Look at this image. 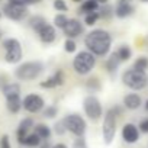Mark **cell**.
<instances>
[{
    "instance_id": "obj_1",
    "label": "cell",
    "mask_w": 148,
    "mask_h": 148,
    "mask_svg": "<svg viewBox=\"0 0 148 148\" xmlns=\"http://www.w3.org/2000/svg\"><path fill=\"white\" fill-rule=\"evenodd\" d=\"M84 45L96 57H106L112 47V35L105 29H93L84 36Z\"/></svg>"
},
{
    "instance_id": "obj_2",
    "label": "cell",
    "mask_w": 148,
    "mask_h": 148,
    "mask_svg": "<svg viewBox=\"0 0 148 148\" xmlns=\"http://www.w3.org/2000/svg\"><path fill=\"white\" fill-rule=\"evenodd\" d=\"M96 67V55L90 51H80L73 58V68L79 76H87Z\"/></svg>"
},
{
    "instance_id": "obj_3",
    "label": "cell",
    "mask_w": 148,
    "mask_h": 148,
    "mask_svg": "<svg viewBox=\"0 0 148 148\" xmlns=\"http://www.w3.org/2000/svg\"><path fill=\"white\" fill-rule=\"evenodd\" d=\"M44 68L45 67L41 61H26L15 70V76L21 82H31L41 76L44 73Z\"/></svg>"
},
{
    "instance_id": "obj_4",
    "label": "cell",
    "mask_w": 148,
    "mask_h": 148,
    "mask_svg": "<svg viewBox=\"0 0 148 148\" xmlns=\"http://www.w3.org/2000/svg\"><path fill=\"white\" fill-rule=\"evenodd\" d=\"M122 83L128 89L139 92V90H144L148 86V76L144 71H138L135 68H129V70H125L122 73Z\"/></svg>"
},
{
    "instance_id": "obj_5",
    "label": "cell",
    "mask_w": 148,
    "mask_h": 148,
    "mask_svg": "<svg viewBox=\"0 0 148 148\" xmlns=\"http://www.w3.org/2000/svg\"><path fill=\"white\" fill-rule=\"evenodd\" d=\"M116 119H118V113L113 110V108H110L103 119V125H102V135H103V141L109 145L112 144L115 135H116Z\"/></svg>"
},
{
    "instance_id": "obj_6",
    "label": "cell",
    "mask_w": 148,
    "mask_h": 148,
    "mask_svg": "<svg viewBox=\"0 0 148 148\" xmlns=\"http://www.w3.org/2000/svg\"><path fill=\"white\" fill-rule=\"evenodd\" d=\"M62 122H64L67 131L71 132L73 135H76V136H83L84 135L87 123L83 119V116H80L79 113H70V115L64 116Z\"/></svg>"
},
{
    "instance_id": "obj_7",
    "label": "cell",
    "mask_w": 148,
    "mask_h": 148,
    "mask_svg": "<svg viewBox=\"0 0 148 148\" xmlns=\"http://www.w3.org/2000/svg\"><path fill=\"white\" fill-rule=\"evenodd\" d=\"M83 110H84L86 116L90 121H93V122L99 121L102 118V115H103L102 103H100V100L95 95H89V96L84 97V100H83Z\"/></svg>"
},
{
    "instance_id": "obj_8",
    "label": "cell",
    "mask_w": 148,
    "mask_h": 148,
    "mask_svg": "<svg viewBox=\"0 0 148 148\" xmlns=\"http://www.w3.org/2000/svg\"><path fill=\"white\" fill-rule=\"evenodd\" d=\"M3 48L6 51V61L10 62V64H16L22 60V47H21V42L15 38H8L3 41Z\"/></svg>"
},
{
    "instance_id": "obj_9",
    "label": "cell",
    "mask_w": 148,
    "mask_h": 148,
    "mask_svg": "<svg viewBox=\"0 0 148 148\" xmlns=\"http://www.w3.org/2000/svg\"><path fill=\"white\" fill-rule=\"evenodd\" d=\"M23 109L29 113H38L45 108V100L42 96L36 95V93H31L28 96H25V99L22 100Z\"/></svg>"
},
{
    "instance_id": "obj_10",
    "label": "cell",
    "mask_w": 148,
    "mask_h": 148,
    "mask_svg": "<svg viewBox=\"0 0 148 148\" xmlns=\"http://www.w3.org/2000/svg\"><path fill=\"white\" fill-rule=\"evenodd\" d=\"M3 12H5V15H6L9 19H12V21H22V19H25V18L28 16V9H26V6H23V5H16V3H10V2L5 6Z\"/></svg>"
},
{
    "instance_id": "obj_11",
    "label": "cell",
    "mask_w": 148,
    "mask_h": 148,
    "mask_svg": "<svg viewBox=\"0 0 148 148\" xmlns=\"http://www.w3.org/2000/svg\"><path fill=\"white\" fill-rule=\"evenodd\" d=\"M64 83H65V73H64V70L58 68V70H55V71L51 74L47 80L41 82L39 86H41L42 89H55V87L62 86Z\"/></svg>"
},
{
    "instance_id": "obj_12",
    "label": "cell",
    "mask_w": 148,
    "mask_h": 148,
    "mask_svg": "<svg viewBox=\"0 0 148 148\" xmlns=\"http://www.w3.org/2000/svg\"><path fill=\"white\" fill-rule=\"evenodd\" d=\"M62 32H64V35H65L67 38L74 39V38L83 35V32H84V25H83L79 19H70L68 23H67V26L62 29Z\"/></svg>"
},
{
    "instance_id": "obj_13",
    "label": "cell",
    "mask_w": 148,
    "mask_h": 148,
    "mask_svg": "<svg viewBox=\"0 0 148 148\" xmlns=\"http://www.w3.org/2000/svg\"><path fill=\"white\" fill-rule=\"evenodd\" d=\"M38 36L39 39L44 42V44H52L55 39H57V31H55V26L51 25V23H45L42 28L38 29Z\"/></svg>"
},
{
    "instance_id": "obj_14",
    "label": "cell",
    "mask_w": 148,
    "mask_h": 148,
    "mask_svg": "<svg viewBox=\"0 0 148 148\" xmlns=\"http://www.w3.org/2000/svg\"><path fill=\"white\" fill-rule=\"evenodd\" d=\"M122 138L128 144H134L139 139V128L134 123H125L122 128Z\"/></svg>"
},
{
    "instance_id": "obj_15",
    "label": "cell",
    "mask_w": 148,
    "mask_h": 148,
    "mask_svg": "<svg viewBox=\"0 0 148 148\" xmlns=\"http://www.w3.org/2000/svg\"><path fill=\"white\" fill-rule=\"evenodd\" d=\"M122 103H123V108H126L129 110H136V109L141 108L142 99H141V96L138 93H128V95L123 96Z\"/></svg>"
},
{
    "instance_id": "obj_16",
    "label": "cell",
    "mask_w": 148,
    "mask_h": 148,
    "mask_svg": "<svg viewBox=\"0 0 148 148\" xmlns=\"http://www.w3.org/2000/svg\"><path fill=\"white\" fill-rule=\"evenodd\" d=\"M31 128H34V119H32V118H25V119L21 121V123H19V126H18V131H16L19 144H22L23 139L29 135L28 132L31 131Z\"/></svg>"
},
{
    "instance_id": "obj_17",
    "label": "cell",
    "mask_w": 148,
    "mask_h": 148,
    "mask_svg": "<svg viewBox=\"0 0 148 148\" xmlns=\"http://www.w3.org/2000/svg\"><path fill=\"white\" fill-rule=\"evenodd\" d=\"M121 64H122V61H121L118 52H112V54L106 58V61H105V68H106V71H108L109 74H115V73L118 71V68H119Z\"/></svg>"
},
{
    "instance_id": "obj_18",
    "label": "cell",
    "mask_w": 148,
    "mask_h": 148,
    "mask_svg": "<svg viewBox=\"0 0 148 148\" xmlns=\"http://www.w3.org/2000/svg\"><path fill=\"white\" fill-rule=\"evenodd\" d=\"M134 13V6L131 3H118L115 8V16L119 19L129 18Z\"/></svg>"
},
{
    "instance_id": "obj_19",
    "label": "cell",
    "mask_w": 148,
    "mask_h": 148,
    "mask_svg": "<svg viewBox=\"0 0 148 148\" xmlns=\"http://www.w3.org/2000/svg\"><path fill=\"white\" fill-rule=\"evenodd\" d=\"M100 8L97 0H84V2L80 5V9H79V13L82 15H87V13H92V12H97Z\"/></svg>"
},
{
    "instance_id": "obj_20",
    "label": "cell",
    "mask_w": 148,
    "mask_h": 148,
    "mask_svg": "<svg viewBox=\"0 0 148 148\" xmlns=\"http://www.w3.org/2000/svg\"><path fill=\"white\" fill-rule=\"evenodd\" d=\"M6 105H8V109H9L10 113H18V112L23 108L22 100H21L19 96H15V97H9V99H6Z\"/></svg>"
},
{
    "instance_id": "obj_21",
    "label": "cell",
    "mask_w": 148,
    "mask_h": 148,
    "mask_svg": "<svg viewBox=\"0 0 148 148\" xmlns=\"http://www.w3.org/2000/svg\"><path fill=\"white\" fill-rule=\"evenodd\" d=\"M3 95L6 99L9 97H15V96H19L21 95V86L18 83H9L3 87Z\"/></svg>"
},
{
    "instance_id": "obj_22",
    "label": "cell",
    "mask_w": 148,
    "mask_h": 148,
    "mask_svg": "<svg viewBox=\"0 0 148 148\" xmlns=\"http://www.w3.org/2000/svg\"><path fill=\"white\" fill-rule=\"evenodd\" d=\"M84 87L89 93H96L102 89V84H100V80L97 77H89L84 83Z\"/></svg>"
},
{
    "instance_id": "obj_23",
    "label": "cell",
    "mask_w": 148,
    "mask_h": 148,
    "mask_svg": "<svg viewBox=\"0 0 148 148\" xmlns=\"http://www.w3.org/2000/svg\"><path fill=\"white\" fill-rule=\"evenodd\" d=\"M97 12L100 15V19H105V21L112 19L115 16V8H112L110 5H102Z\"/></svg>"
},
{
    "instance_id": "obj_24",
    "label": "cell",
    "mask_w": 148,
    "mask_h": 148,
    "mask_svg": "<svg viewBox=\"0 0 148 148\" xmlns=\"http://www.w3.org/2000/svg\"><path fill=\"white\" fill-rule=\"evenodd\" d=\"M34 129H35V134L41 136V139H48L51 136V128L45 123H38Z\"/></svg>"
},
{
    "instance_id": "obj_25",
    "label": "cell",
    "mask_w": 148,
    "mask_h": 148,
    "mask_svg": "<svg viewBox=\"0 0 148 148\" xmlns=\"http://www.w3.org/2000/svg\"><path fill=\"white\" fill-rule=\"evenodd\" d=\"M116 52H118V55H119L122 62H126V61H129L132 58V49L128 45H121Z\"/></svg>"
},
{
    "instance_id": "obj_26",
    "label": "cell",
    "mask_w": 148,
    "mask_h": 148,
    "mask_svg": "<svg viewBox=\"0 0 148 148\" xmlns=\"http://www.w3.org/2000/svg\"><path fill=\"white\" fill-rule=\"evenodd\" d=\"M22 145H26V147H38V145H41V136L36 135L35 132H34V134H29V135L23 139Z\"/></svg>"
},
{
    "instance_id": "obj_27",
    "label": "cell",
    "mask_w": 148,
    "mask_h": 148,
    "mask_svg": "<svg viewBox=\"0 0 148 148\" xmlns=\"http://www.w3.org/2000/svg\"><path fill=\"white\" fill-rule=\"evenodd\" d=\"M45 23H47V19L42 18V16H32V18L29 19V26H31L35 32H38V29L42 28Z\"/></svg>"
},
{
    "instance_id": "obj_28",
    "label": "cell",
    "mask_w": 148,
    "mask_h": 148,
    "mask_svg": "<svg viewBox=\"0 0 148 148\" xmlns=\"http://www.w3.org/2000/svg\"><path fill=\"white\" fill-rule=\"evenodd\" d=\"M68 21H70V19L67 18V15L58 13V15H55V18H54V26L58 28V29H64V28L67 26Z\"/></svg>"
},
{
    "instance_id": "obj_29",
    "label": "cell",
    "mask_w": 148,
    "mask_h": 148,
    "mask_svg": "<svg viewBox=\"0 0 148 148\" xmlns=\"http://www.w3.org/2000/svg\"><path fill=\"white\" fill-rule=\"evenodd\" d=\"M132 68H135V70H138V71H144L145 73V70L148 68V58L147 57H138L136 60H135V62H134V67Z\"/></svg>"
},
{
    "instance_id": "obj_30",
    "label": "cell",
    "mask_w": 148,
    "mask_h": 148,
    "mask_svg": "<svg viewBox=\"0 0 148 148\" xmlns=\"http://www.w3.org/2000/svg\"><path fill=\"white\" fill-rule=\"evenodd\" d=\"M99 19H100L99 12L87 13V15H84V25H87V26H93V25H96V23H97V21H99Z\"/></svg>"
},
{
    "instance_id": "obj_31",
    "label": "cell",
    "mask_w": 148,
    "mask_h": 148,
    "mask_svg": "<svg viewBox=\"0 0 148 148\" xmlns=\"http://www.w3.org/2000/svg\"><path fill=\"white\" fill-rule=\"evenodd\" d=\"M64 51L68 52V54L76 52V51H77V44H76V41L71 39V38H67L65 42H64Z\"/></svg>"
},
{
    "instance_id": "obj_32",
    "label": "cell",
    "mask_w": 148,
    "mask_h": 148,
    "mask_svg": "<svg viewBox=\"0 0 148 148\" xmlns=\"http://www.w3.org/2000/svg\"><path fill=\"white\" fill-rule=\"evenodd\" d=\"M57 113H58V108H57V106H54V105H49V106H47V108L44 109V116H45V118H48V119L55 118V116H57Z\"/></svg>"
},
{
    "instance_id": "obj_33",
    "label": "cell",
    "mask_w": 148,
    "mask_h": 148,
    "mask_svg": "<svg viewBox=\"0 0 148 148\" xmlns=\"http://www.w3.org/2000/svg\"><path fill=\"white\" fill-rule=\"evenodd\" d=\"M52 6H54V9L57 12H67L68 10V6L65 3V0H54Z\"/></svg>"
},
{
    "instance_id": "obj_34",
    "label": "cell",
    "mask_w": 148,
    "mask_h": 148,
    "mask_svg": "<svg viewBox=\"0 0 148 148\" xmlns=\"http://www.w3.org/2000/svg\"><path fill=\"white\" fill-rule=\"evenodd\" d=\"M54 131H55V134H57V135H64V134L67 132V128H65V125H64L62 119H61V121H58V122H55V125H54Z\"/></svg>"
},
{
    "instance_id": "obj_35",
    "label": "cell",
    "mask_w": 148,
    "mask_h": 148,
    "mask_svg": "<svg viewBox=\"0 0 148 148\" xmlns=\"http://www.w3.org/2000/svg\"><path fill=\"white\" fill-rule=\"evenodd\" d=\"M73 148H87L84 138L83 136H77V139L74 141V144H73Z\"/></svg>"
},
{
    "instance_id": "obj_36",
    "label": "cell",
    "mask_w": 148,
    "mask_h": 148,
    "mask_svg": "<svg viewBox=\"0 0 148 148\" xmlns=\"http://www.w3.org/2000/svg\"><path fill=\"white\" fill-rule=\"evenodd\" d=\"M0 148H10V141L8 135H3L0 138Z\"/></svg>"
},
{
    "instance_id": "obj_37",
    "label": "cell",
    "mask_w": 148,
    "mask_h": 148,
    "mask_svg": "<svg viewBox=\"0 0 148 148\" xmlns=\"http://www.w3.org/2000/svg\"><path fill=\"white\" fill-rule=\"evenodd\" d=\"M139 131L141 132H144V134H148V119H142L141 122H139Z\"/></svg>"
},
{
    "instance_id": "obj_38",
    "label": "cell",
    "mask_w": 148,
    "mask_h": 148,
    "mask_svg": "<svg viewBox=\"0 0 148 148\" xmlns=\"http://www.w3.org/2000/svg\"><path fill=\"white\" fill-rule=\"evenodd\" d=\"M10 3H16V5H23V6H26L28 5V0H9Z\"/></svg>"
},
{
    "instance_id": "obj_39",
    "label": "cell",
    "mask_w": 148,
    "mask_h": 148,
    "mask_svg": "<svg viewBox=\"0 0 148 148\" xmlns=\"http://www.w3.org/2000/svg\"><path fill=\"white\" fill-rule=\"evenodd\" d=\"M41 2H42V0H28V5H38Z\"/></svg>"
},
{
    "instance_id": "obj_40",
    "label": "cell",
    "mask_w": 148,
    "mask_h": 148,
    "mask_svg": "<svg viewBox=\"0 0 148 148\" xmlns=\"http://www.w3.org/2000/svg\"><path fill=\"white\" fill-rule=\"evenodd\" d=\"M52 148H67V145L65 144H55Z\"/></svg>"
},
{
    "instance_id": "obj_41",
    "label": "cell",
    "mask_w": 148,
    "mask_h": 148,
    "mask_svg": "<svg viewBox=\"0 0 148 148\" xmlns=\"http://www.w3.org/2000/svg\"><path fill=\"white\" fill-rule=\"evenodd\" d=\"M41 148H52V147H49V142H44L41 145Z\"/></svg>"
},
{
    "instance_id": "obj_42",
    "label": "cell",
    "mask_w": 148,
    "mask_h": 148,
    "mask_svg": "<svg viewBox=\"0 0 148 148\" xmlns=\"http://www.w3.org/2000/svg\"><path fill=\"white\" fill-rule=\"evenodd\" d=\"M97 2H99V5H108L109 0H97Z\"/></svg>"
},
{
    "instance_id": "obj_43",
    "label": "cell",
    "mask_w": 148,
    "mask_h": 148,
    "mask_svg": "<svg viewBox=\"0 0 148 148\" xmlns=\"http://www.w3.org/2000/svg\"><path fill=\"white\" fill-rule=\"evenodd\" d=\"M132 0H118V3H131Z\"/></svg>"
},
{
    "instance_id": "obj_44",
    "label": "cell",
    "mask_w": 148,
    "mask_h": 148,
    "mask_svg": "<svg viewBox=\"0 0 148 148\" xmlns=\"http://www.w3.org/2000/svg\"><path fill=\"white\" fill-rule=\"evenodd\" d=\"M144 108H145V110H147V112H148V99H147V100H145V105H144Z\"/></svg>"
},
{
    "instance_id": "obj_45",
    "label": "cell",
    "mask_w": 148,
    "mask_h": 148,
    "mask_svg": "<svg viewBox=\"0 0 148 148\" xmlns=\"http://www.w3.org/2000/svg\"><path fill=\"white\" fill-rule=\"evenodd\" d=\"M73 2H74V3H80V5H82V3L84 2V0H73Z\"/></svg>"
},
{
    "instance_id": "obj_46",
    "label": "cell",
    "mask_w": 148,
    "mask_h": 148,
    "mask_svg": "<svg viewBox=\"0 0 148 148\" xmlns=\"http://www.w3.org/2000/svg\"><path fill=\"white\" fill-rule=\"evenodd\" d=\"M141 2H142V3H148V0H141Z\"/></svg>"
},
{
    "instance_id": "obj_47",
    "label": "cell",
    "mask_w": 148,
    "mask_h": 148,
    "mask_svg": "<svg viewBox=\"0 0 148 148\" xmlns=\"http://www.w3.org/2000/svg\"><path fill=\"white\" fill-rule=\"evenodd\" d=\"M0 38H2V31H0Z\"/></svg>"
},
{
    "instance_id": "obj_48",
    "label": "cell",
    "mask_w": 148,
    "mask_h": 148,
    "mask_svg": "<svg viewBox=\"0 0 148 148\" xmlns=\"http://www.w3.org/2000/svg\"><path fill=\"white\" fill-rule=\"evenodd\" d=\"M0 16H2V13H0Z\"/></svg>"
}]
</instances>
